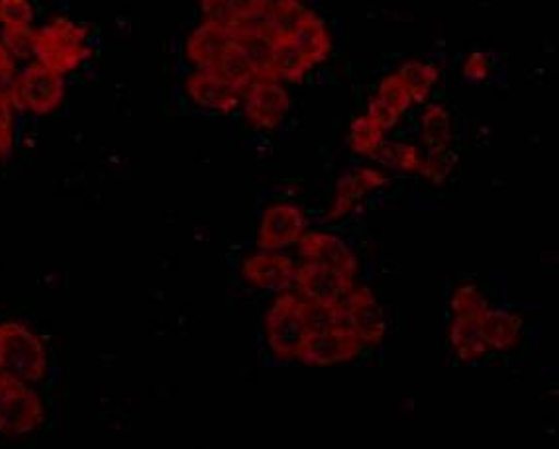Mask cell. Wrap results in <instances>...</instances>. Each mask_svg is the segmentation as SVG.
<instances>
[{
    "instance_id": "cell-8",
    "label": "cell",
    "mask_w": 559,
    "mask_h": 449,
    "mask_svg": "<svg viewBox=\"0 0 559 449\" xmlns=\"http://www.w3.org/2000/svg\"><path fill=\"white\" fill-rule=\"evenodd\" d=\"M295 285L299 288L300 297L326 306H346L349 293L354 291L352 277L312 261H305L297 269Z\"/></svg>"
},
{
    "instance_id": "cell-36",
    "label": "cell",
    "mask_w": 559,
    "mask_h": 449,
    "mask_svg": "<svg viewBox=\"0 0 559 449\" xmlns=\"http://www.w3.org/2000/svg\"><path fill=\"white\" fill-rule=\"evenodd\" d=\"M463 75L467 81L473 83H481L489 76V61L483 54H473L463 66Z\"/></svg>"
},
{
    "instance_id": "cell-12",
    "label": "cell",
    "mask_w": 559,
    "mask_h": 449,
    "mask_svg": "<svg viewBox=\"0 0 559 449\" xmlns=\"http://www.w3.org/2000/svg\"><path fill=\"white\" fill-rule=\"evenodd\" d=\"M307 221L300 209L290 204H275L263 212L258 246L267 251L287 248L290 244L299 241Z\"/></svg>"
},
{
    "instance_id": "cell-30",
    "label": "cell",
    "mask_w": 559,
    "mask_h": 449,
    "mask_svg": "<svg viewBox=\"0 0 559 449\" xmlns=\"http://www.w3.org/2000/svg\"><path fill=\"white\" fill-rule=\"evenodd\" d=\"M452 308L455 315H483L489 310V303L475 285H465L453 293Z\"/></svg>"
},
{
    "instance_id": "cell-28",
    "label": "cell",
    "mask_w": 559,
    "mask_h": 449,
    "mask_svg": "<svg viewBox=\"0 0 559 449\" xmlns=\"http://www.w3.org/2000/svg\"><path fill=\"white\" fill-rule=\"evenodd\" d=\"M457 165V153L450 147H435L428 153L425 163H420L418 172L425 175L430 181L442 182Z\"/></svg>"
},
{
    "instance_id": "cell-15",
    "label": "cell",
    "mask_w": 559,
    "mask_h": 449,
    "mask_svg": "<svg viewBox=\"0 0 559 449\" xmlns=\"http://www.w3.org/2000/svg\"><path fill=\"white\" fill-rule=\"evenodd\" d=\"M287 44L295 51V56L300 59V63L309 71L329 58L330 49H332L329 29L320 20L319 14H314L312 10H307L302 14V19L293 32V36L287 39Z\"/></svg>"
},
{
    "instance_id": "cell-21",
    "label": "cell",
    "mask_w": 559,
    "mask_h": 449,
    "mask_svg": "<svg viewBox=\"0 0 559 449\" xmlns=\"http://www.w3.org/2000/svg\"><path fill=\"white\" fill-rule=\"evenodd\" d=\"M385 144V130L371 116H359L349 130V145L357 155L373 157Z\"/></svg>"
},
{
    "instance_id": "cell-11",
    "label": "cell",
    "mask_w": 559,
    "mask_h": 449,
    "mask_svg": "<svg viewBox=\"0 0 559 449\" xmlns=\"http://www.w3.org/2000/svg\"><path fill=\"white\" fill-rule=\"evenodd\" d=\"M346 320L361 344L377 345L385 335V315L369 288L361 287L349 293Z\"/></svg>"
},
{
    "instance_id": "cell-7",
    "label": "cell",
    "mask_w": 559,
    "mask_h": 449,
    "mask_svg": "<svg viewBox=\"0 0 559 449\" xmlns=\"http://www.w3.org/2000/svg\"><path fill=\"white\" fill-rule=\"evenodd\" d=\"M231 34H234V46L240 49L250 61L251 69L258 79L280 81L277 68H275L277 39L271 36L263 19L243 20L231 29Z\"/></svg>"
},
{
    "instance_id": "cell-17",
    "label": "cell",
    "mask_w": 559,
    "mask_h": 449,
    "mask_svg": "<svg viewBox=\"0 0 559 449\" xmlns=\"http://www.w3.org/2000/svg\"><path fill=\"white\" fill-rule=\"evenodd\" d=\"M385 182V177L373 169H357V172L342 177L336 187L334 209L329 214L330 221H337V218L346 216L359 199H364L367 192L383 187Z\"/></svg>"
},
{
    "instance_id": "cell-5",
    "label": "cell",
    "mask_w": 559,
    "mask_h": 449,
    "mask_svg": "<svg viewBox=\"0 0 559 449\" xmlns=\"http://www.w3.org/2000/svg\"><path fill=\"white\" fill-rule=\"evenodd\" d=\"M265 328L273 354L280 359L297 357L302 338L307 334V300L300 295L277 298L267 312Z\"/></svg>"
},
{
    "instance_id": "cell-32",
    "label": "cell",
    "mask_w": 559,
    "mask_h": 449,
    "mask_svg": "<svg viewBox=\"0 0 559 449\" xmlns=\"http://www.w3.org/2000/svg\"><path fill=\"white\" fill-rule=\"evenodd\" d=\"M201 10H203L204 20L221 24L224 28L234 29L243 22L234 14L228 0H201Z\"/></svg>"
},
{
    "instance_id": "cell-24",
    "label": "cell",
    "mask_w": 559,
    "mask_h": 449,
    "mask_svg": "<svg viewBox=\"0 0 559 449\" xmlns=\"http://www.w3.org/2000/svg\"><path fill=\"white\" fill-rule=\"evenodd\" d=\"M423 138L430 150L450 145L452 126H450V115L444 106H430L423 115Z\"/></svg>"
},
{
    "instance_id": "cell-6",
    "label": "cell",
    "mask_w": 559,
    "mask_h": 449,
    "mask_svg": "<svg viewBox=\"0 0 559 449\" xmlns=\"http://www.w3.org/2000/svg\"><path fill=\"white\" fill-rule=\"evenodd\" d=\"M359 350H361V342L349 330L346 320L342 324L332 326L329 330L305 334L297 357L305 365L326 367V365L347 364L356 359Z\"/></svg>"
},
{
    "instance_id": "cell-27",
    "label": "cell",
    "mask_w": 559,
    "mask_h": 449,
    "mask_svg": "<svg viewBox=\"0 0 559 449\" xmlns=\"http://www.w3.org/2000/svg\"><path fill=\"white\" fill-rule=\"evenodd\" d=\"M385 105L391 106L396 115H403L408 106L413 105V95L411 88L406 86L405 81L401 79L399 73L386 75L381 83H379V91L377 95Z\"/></svg>"
},
{
    "instance_id": "cell-4",
    "label": "cell",
    "mask_w": 559,
    "mask_h": 449,
    "mask_svg": "<svg viewBox=\"0 0 559 449\" xmlns=\"http://www.w3.org/2000/svg\"><path fill=\"white\" fill-rule=\"evenodd\" d=\"M68 85L63 75L44 68L38 61L20 69L10 101L19 113L34 116L53 115L63 105Z\"/></svg>"
},
{
    "instance_id": "cell-20",
    "label": "cell",
    "mask_w": 559,
    "mask_h": 449,
    "mask_svg": "<svg viewBox=\"0 0 559 449\" xmlns=\"http://www.w3.org/2000/svg\"><path fill=\"white\" fill-rule=\"evenodd\" d=\"M307 9L300 0H271L270 7L263 14V22L271 36L280 42H287L297 28Z\"/></svg>"
},
{
    "instance_id": "cell-16",
    "label": "cell",
    "mask_w": 559,
    "mask_h": 449,
    "mask_svg": "<svg viewBox=\"0 0 559 449\" xmlns=\"http://www.w3.org/2000/svg\"><path fill=\"white\" fill-rule=\"evenodd\" d=\"M297 268L289 256L281 253H258L246 259L243 275L255 287L265 291H285L295 283Z\"/></svg>"
},
{
    "instance_id": "cell-23",
    "label": "cell",
    "mask_w": 559,
    "mask_h": 449,
    "mask_svg": "<svg viewBox=\"0 0 559 449\" xmlns=\"http://www.w3.org/2000/svg\"><path fill=\"white\" fill-rule=\"evenodd\" d=\"M216 73L223 75L230 85L236 86L240 91L241 96L246 93V88L258 81V76L251 69L250 61L241 54L240 49L231 44V48L224 54L221 59Z\"/></svg>"
},
{
    "instance_id": "cell-9",
    "label": "cell",
    "mask_w": 559,
    "mask_h": 449,
    "mask_svg": "<svg viewBox=\"0 0 559 449\" xmlns=\"http://www.w3.org/2000/svg\"><path fill=\"white\" fill-rule=\"evenodd\" d=\"M243 98L248 120L263 130L277 128L289 113V93L285 91V86L271 79H258L255 83H251L246 88Z\"/></svg>"
},
{
    "instance_id": "cell-31",
    "label": "cell",
    "mask_w": 559,
    "mask_h": 449,
    "mask_svg": "<svg viewBox=\"0 0 559 449\" xmlns=\"http://www.w3.org/2000/svg\"><path fill=\"white\" fill-rule=\"evenodd\" d=\"M34 39H36V29L29 28L4 29L2 32V44L12 51L16 59H28L34 56Z\"/></svg>"
},
{
    "instance_id": "cell-10",
    "label": "cell",
    "mask_w": 559,
    "mask_h": 449,
    "mask_svg": "<svg viewBox=\"0 0 559 449\" xmlns=\"http://www.w3.org/2000/svg\"><path fill=\"white\" fill-rule=\"evenodd\" d=\"M185 88L194 105L213 113H231L243 98L240 91L230 85L223 75L206 69H197L193 75L187 79Z\"/></svg>"
},
{
    "instance_id": "cell-1",
    "label": "cell",
    "mask_w": 559,
    "mask_h": 449,
    "mask_svg": "<svg viewBox=\"0 0 559 449\" xmlns=\"http://www.w3.org/2000/svg\"><path fill=\"white\" fill-rule=\"evenodd\" d=\"M34 58L58 75L73 73L93 58V49L87 44V28L66 16L51 20L36 29Z\"/></svg>"
},
{
    "instance_id": "cell-25",
    "label": "cell",
    "mask_w": 559,
    "mask_h": 449,
    "mask_svg": "<svg viewBox=\"0 0 559 449\" xmlns=\"http://www.w3.org/2000/svg\"><path fill=\"white\" fill-rule=\"evenodd\" d=\"M373 159L383 163L395 172L413 173L420 169V153L411 144H383L373 155Z\"/></svg>"
},
{
    "instance_id": "cell-34",
    "label": "cell",
    "mask_w": 559,
    "mask_h": 449,
    "mask_svg": "<svg viewBox=\"0 0 559 449\" xmlns=\"http://www.w3.org/2000/svg\"><path fill=\"white\" fill-rule=\"evenodd\" d=\"M271 0H228L234 14L240 20L263 19Z\"/></svg>"
},
{
    "instance_id": "cell-18",
    "label": "cell",
    "mask_w": 559,
    "mask_h": 449,
    "mask_svg": "<svg viewBox=\"0 0 559 449\" xmlns=\"http://www.w3.org/2000/svg\"><path fill=\"white\" fill-rule=\"evenodd\" d=\"M452 344L457 357L472 364L487 354L489 345L481 332V315H457L452 322Z\"/></svg>"
},
{
    "instance_id": "cell-35",
    "label": "cell",
    "mask_w": 559,
    "mask_h": 449,
    "mask_svg": "<svg viewBox=\"0 0 559 449\" xmlns=\"http://www.w3.org/2000/svg\"><path fill=\"white\" fill-rule=\"evenodd\" d=\"M367 115L371 116V118H376L377 122L383 126V130H385V132L386 130H393L396 122H399V118H401V115H396L395 110H393L391 106L385 105L379 96H373V98H371Z\"/></svg>"
},
{
    "instance_id": "cell-13",
    "label": "cell",
    "mask_w": 559,
    "mask_h": 449,
    "mask_svg": "<svg viewBox=\"0 0 559 449\" xmlns=\"http://www.w3.org/2000/svg\"><path fill=\"white\" fill-rule=\"evenodd\" d=\"M300 258L332 269L346 277L354 279L357 259L354 251L336 236L330 234H307L299 239Z\"/></svg>"
},
{
    "instance_id": "cell-26",
    "label": "cell",
    "mask_w": 559,
    "mask_h": 449,
    "mask_svg": "<svg viewBox=\"0 0 559 449\" xmlns=\"http://www.w3.org/2000/svg\"><path fill=\"white\" fill-rule=\"evenodd\" d=\"M36 9L32 0H0V26L2 29L34 26Z\"/></svg>"
},
{
    "instance_id": "cell-2",
    "label": "cell",
    "mask_w": 559,
    "mask_h": 449,
    "mask_svg": "<svg viewBox=\"0 0 559 449\" xmlns=\"http://www.w3.org/2000/svg\"><path fill=\"white\" fill-rule=\"evenodd\" d=\"M48 371V352L38 335L20 322H0V374L36 385Z\"/></svg>"
},
{
    "instance_id": "cell-14",
    "label": "cell",
    "mask_w": 559,
    "mask_h": 449,
    "mask_svg": "<svg viewBox=\"0 0 559 449\" xmlns=\"http://www.w3.org/2000/svg\"><path fill=\"white\" fill-rule=\"evenodd\" d=\"M231 44L234 34L230 28L204 20L199 28H194L191 38L187 39V58L197 69L216 71Z\"/></svg>"
},
{
    "instance_id": "cell-22",
    "label": "cell",
    "mask_w": 559,
    "mask_h": 449,
    "mask_svg": "<svg viewBox=\"0 0 559 449\" xmlns=\"http://www.w3.org/2000/svg\"><path fill=\"white\" fill-rule=\"evenodd\" d=\"M396 73L401 75L406 86L411 88L413 103H425L428 95H430V88L440 79V71L436 69V66L415 61V59L403 63V68L399 69Z\"/></svg>"
},
{
    "instance_id": "cell-33",
    "label": "cell",
    "mask_w": 559,
    "mask_h": 449,
    "mask_svg": "<svg viewBox=\"0 0 559 449\" xmlns=\"http://www.w3.org/2000/svg\"><path fill=\"white\" fill-rule=\"evenodd\" d=\"M19 59L12 56L2 42H0V93L12 95V88L16 85V76H19V68H16Z\"/></svg>"
},
{
    "instance_id": "cell-29",
    "label": "cell",
    "mask_w": 559,
    "mask_h": 449,
    "mask_svg": "<svg viewBox=\"0 0 559 449\" xmlns=\"http://www.w3.org/2000/svg\"><path fill=\"white\" fill-rule=\"evenodd\" d=\"M16 108L9 95L0 93V159L10 157L16 142Z\"/></svg>"
},
{
    "instance_id": "cell-3",
    "label": "cell",
    "mask_w": 559,
    "mask_h": 449,
    "mask_svg": "<svg viewBox=\"0 0 559 449\" xmlns=\"http://www.w3.org/2000/svg\"><path fill=\"white\" fill-rule=\"evenodd\" d=\"M46 421V406L32 382L0 374V434L26 436Z\"/></svg>"
},
{
    "instance_id": "cell-19",
    "label": "cell",
    "mask_w": 559,
    "mask_h": 449,
    "mask_svg": "<svg viewBox=\"0 0 559 449\" xmlns=\"http://www.w3.org/2000/svg\"><path fill=\"white\" fill-rule=\"evenodd\" d=\"M522 318L501 310H485L481 315V332L489 347L499 352H509L519 344Z\"/></svg>"
}]
</instances>
